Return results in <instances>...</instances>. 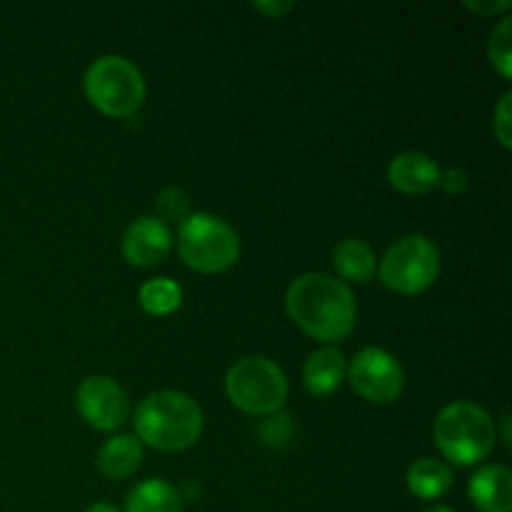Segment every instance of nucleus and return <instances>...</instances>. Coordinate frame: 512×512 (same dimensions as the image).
Returning <instances> with one entry per match:
<instances>
[{
  "label": "nucleus",
  "mask_w": 512,
  "mask_h": 512,
  "mask_svg": "<svg viewBox=\"0 0 512 512\" xmlns=\"http://www.w3.org/2000/svg\"><path fill=\"white\" fill-rule=\"evenodd\" d=\"M500 423H503V443H505V448H510V415L503 413Z\"/></svg>",
  "instance_id": "393cba45"
},
{
  "label": "nucleus",
  "mask_w": 512,
  "mask_h": 512,
  "mask_svg": "<svg viewBox=\"0 0 512 512\" xmlns=\"http://www.w3.org/2000/svg\"><path fill=\"white\" fill-rule=\"evenodd\" d=\"M225 393L243 413L273 415L288 400V380L270 358L248 355L228 370Z\"/></svg>",
  "instance_id": "423d86ee"
},
{
  "label": "nucleus",
  "mask_w": 512,
  "mask_h": 512,
  "mask_svg": "<svg viewBox=\"0 0 512 512\" xmlns=\"http://www.w3.org/2000/svg\"><path fill=\"white\" fill-rule=\"evenodd\" d=\"M465 8L473 10V13L478 15H498V13H508L512 8L510 0H498V3H493V0H465Z\"/></svg>",
  "instance_id": "5701e85b"
},
{
  "label": "nucleus",
  "mask_w": 512,
  "mask_h": 512,
  "mask_svg": "<svg viewBox=\"0 0 512 512\" xmlns=\"http://www.w3.org/2000/svg\"><path fill=\"white\" fill-rule=\"evenodd\" d=\"M440 273V253L425 235H405L388 248L380 263L385 288L400 295H418L435 283Z\"/></svg>",
  "instance_id": "0eeeda50"
},
{
  "label": "nucleus",
  "mask_w": 512,
  "mask_h": 512,
  "mask_svg": "<svg viewBox=\"0 0 512 512\" xmlns=\"http://www.w3.org/2000/svg\"><path fill=\"white\" fill-rule=\"evenodd\" d=\"M143 463V445L133 435H115L100 448L98 468L105 478L123 480Z\"/></svg>",
  "instance_id": "4468645a"
},
{
  "label": "nucleus",
  "mask_w": 512,
  "mask_h": 512,
  "mask_svg": "<svg viewBox=\"0 0 512 512\" xmlns=\"http://www.w3.org/2000/svg\"><path fill=\"white\" fill-rule=\"evenodd\" d=\"M510 103H512V93H508L500 98L498 108H495V120H493V130H495V138L500 140V145H503L505 150L512 148V133H510Z\"/></svg>",
  "instance_id": "412c9836"
},
{
  "label": "nucleus",
  "mask_w": 512,
  "mask_h": 512,
  "mask_svg": "<svg viewBox=\"0 0 512 512\" xmlns=\"http://www.w3.org/2000/svg\"><path fill=\"white\" fill-rule=\"evenodd\" d=\"M253 8L260 10V13H265V15H268V18L278 20V18H283L285 13H290V10H293L295 5L293 3H255Z\"/></svg>",
  "instance_id": "b1692460"
},
{
  "label": "nucleus",
  "mask_w": 512,
  "mask_h": 512,
  "mask_svg": "<svg viewBox=\"0 0 512 512\" xmlns=\"http://www.w3.org/2000/svg\"><path fill=\"white\" fill-rule=\"evenodd\" d=\"M85 95L100 113L128 118L143 105L145 80L123 55H103L85 73Z\"/></svg>",
  "instance_id": "39448f33"
},
{
  "label": "nucleus",
  "mask_w": 512,
  "mask_h": 512,
  "mask_svg": "<svg viewBox=\"0 0 512 512\" xmlns=\"http://www.w3.org/2000/svg\"><path fill=\"white\" fill-rule=\"evenodd\" d=\"M510 28L512 20L503 18L498 23V28L490 33L488 43V58L493 63V68L503 75L505 80L512 78V48H510Z\"/></svg>",
  "instance_id": "6ab92c4d"
},
{
  "label": "nucleus",
  "mask_w": 512,
  "mask_h": 512,
  "mask_svg": "<svg viewBox=\"0 0 512 512\" xmlns=\"http://www.w3.org/2000/svg\"><path fill=\"white\" fill-rule=\"evenodd\" d=\"M388 180L395 190L405 195H425L440 183V168L428 153L408 150L390 160Z\"/></svg>",
  "instance_id": "9b49d317"
},
{
  "label": "nucleus",
  "mask_w": 512,
  "mask_h": 512,
  "mask_svg": "<svg viewBox=\"0 0 512 512\" xmlns=\"http://www.w3.org/2000/svg\"><path fill=\"white\" fill-rule=\"evenodd\" d=\"M348 378L355 393L375 405L395 403L405 388V373L400 363L380 348L360 350L353 358Z\"/></svg>",
  "instance_id": "6e6552de"
},
{
  "label": "nucleus",
  "mask_w": 512,
  "mask_h": 512,
  "mask_svg": "<svg viewBox=\"0 0 512 512\" xmlns=\"http://www.w3.org/2000/svg\"><path fill=\"white\" fill-rule=\"evenodd\" d=\"M158 220L168 223H183L185 218H190V198L185 190L180 188H165L163 193L158 195Z\"/></svg>",
  "instance_id": "aec40b11"
},
{
  "label": "nucleus",
  "mask_w": 512,
  "mask_h": 512,
  "mask_svg": "<svg viewBox=\"0 0 512 512\" xmlns=\"http://www.w3.org/2000/svg\"><path fill=\"white\" fill-rule=\"evenodd\" d=\"M285 310L305 335L323 343L348 338L358 318L353 290L328 273H305L295 278L285 293Z\"/></svg>",
  "instance_id": "f257e3e1"
},
{
  "label": "nucleus",
  "mask_w": 512,
  "mask_h": 512,
  "mask_svg": "<svg viewBox=\"0 0 512 512\" xmlns=\"http://www.w3.org/2000/svg\"><path fill=\"white\" fill-rule=\"evenodd\" d=\"M423 512H455L453 508H445V505H433V508L423 510Z\"/></svg>",
  "instance_id": "bb28decb"
},
{
  "label": "nucleus",
  "mask_w": 512,
  "mask_h": 512,
  "mask_svg": "<svg viewBox=\"0 0 512 512\" xmlns=\"http://www.w3.org/2000/svg\"><path fill=\"white\" fill-rule=\"evenodd\" d=\"M178 253L185 265L198 273H223L238 260L240 240L225 220L208 213H190L178 228Z\"/></svg>",
  "instance_id": "20e7f679"
},
{
  "label": "nucleus",
  "mask_w": 512,
  "mask_h": 512,
  "mask_svg": "<svg viewBox=\"0 0 512 512\" xmlns=\"http://www.w3.org/2000/svg\"><path fill=\"white\" fill-rule=\"evenodd\" d=\"M468 495L480 512H512V475L503 465H485L475 470Z\"/></svg>",
  "instance_id": "f8f14e48"
},
{
  "label": "nucleus",
  "mask_w": 512,
  "mask_h": 512,
  "mask_svg": "<svg viewBox=\"0 0 512 512\" xmlns=\"http://www.w3.org/2000/svg\"><path fill=\"white\" fill-rule=\"evenodd\" d=\"M345 378V358L335 348H320L308 358L303 368L305 390L315 398L335 393Z\"/></svg>",
  "instance_id": "ddd939ff"
},
{
  "label": "nucleus",
  "mask_w": 512,
  "mask_h": 512,
  "mask_svg": "<svg viewBox=\"0 0 512 512\" xmlns=\"http://www.w3.org/2000/svg\"><path fill=\"white\" fill-rule=\"evenodd\" d=\"M405 480H408V488L415 498L435 500L453 488L455 478H453V470H450L445 463L423 458L418 460V463L410 465Z\"/></svg>",
  "instance_id": "f3484780"
},
{
  "label": "nucleus",
  "mask_w": 512,
  "mask_h": 512,
  "mask_svg": "<svg viewBox=\"0 0 512 512\" xmlns=\"http://www.w3.org/2000/svg\"><path fill=\"white\" fill-rule=\"evenodd\" d=\"M433 435L445 460L460 465V468H468V465L483 463L493 453L498 428L480 405L458 400L440 410L433 425Z\"/></svg>",
  "instance_id": "7ed1b4c3"
},
{
  "label": "nucleus",
  "mask_w": 512,
  "mask_h": 512,
  "mask_svg": "<svg viewBox=\"0 0 512 512\" xmlns=\"http://www.w3.org/2000/svg\"><path fill=\"white\" fill-rule=\"evenodd\" d=\"M133 423L138 440L163 453L188 450L203 433V413L198 403L178 390L150 393L135 410Z\"/></svg>",
  "instance_id": "f03ea898"
},
{
  "label": "nucleus",
  "mask_w": 512,
  "mask_h": 512,
  "mask_svg": "<svg viewBox=\"0 0 512 512\" xmlns=\"http://www.w3.org/2000/svg\"><path fill=\"white\" fill-rule=\"evenodd\" d=\"M85 512H118L113 508V505H105V503H98V505H90Z\"/></svg>",
  "instance_id": "a878e982"
},
{
  "label": "nucleus",
  "mask_w": 512,
  "mask_h": 512,
  "mask_svg": "<svg viewBox=\"0 0 512 512\" xmlns=\"http://www.w3.org/2000/svg\"><path fill=\"white\" fill-rule=\"evenodd\" d=\"M140 308L150 315H170L180 308L183 303V290L175 280L170 278H155L140 288L138 293Z\"/></svg>",
  "instance_id": "a211bd4d"
},
{
  "label": "nucleus",
  "mask_w": 512,
  "mask_h": 512,
  "mask_svg": "<svg viewBox=\"0 0 512 512\" xmlns=\"http://www.w3.org/2000/svg\"><path fill=\"white\" fill-rule=\"evenodd\" d=\"M440 188L450 195H460L468 190V175L465 170L460 168H448V170H440Z\"/></svg>",
  "instance_id": "4be33fe9"
},
{
  "label": "nucleus",
  "mask_w": 512,
  "mask_h": 512,
  "mask_svg": "<svg viewBox=\"0 0 512 512\" xmlns=\"http://www.w3.org/2000/svg\"><path fill=\"white\" fill-rule=\"evenodd\" d=\"M173 248V235L170 228L158 218L133 220L123 235V255L135 268H155L168 258Z\"/></svg>",
  "instance_id": "9d476101"
},
{
  "label": "nucleus",
  "mask_w": 512,
  "mask_h": 512,
  "mask_svg": "<svg viewBox=\"0 0 512 512\" xmlns=\"http://www.w3.org/2000/svg\"><path fill=\"white\" fill-rule=\"evenodd\" d=\"M78 413L90 428L95 430H118L130 415V400L125 390L105 375H93L80 383L75 393Z\"/></svg>",
  "instance_id": "1a4fd4ad"
},
{
  "label": "nucleus",
  "mask_w": 512,
  "mask_h": 512,
  "mask_svg": "<svg viewBox=\"0 0 512 512\" xmlns=\"http://www.w3.org/2000/svg\"><path fill=\"white\" fill-rule=\"evenodd\" d=\"M125 512H183V495L168 480H143L125 498Z\"/></svg>",
  "instance_id": "2eb2a0df"
},
{
  "label": "nucleus",
  "mask_w": 512,
  "mask_h": 512,
  "mask_svg": "<svg viewBox=\"0 0 512 512\" xmlns=\"http://www.w3.org/2000/svg\"><path fill=\"white\" fill-rule=\"evenodd\" d=\"M333 265L343 280L365 285L375 275V253L365 240L345 238L335 245Z\"/></svg>",
  "instance_id": "dca6fc26"
}]
</instances>
